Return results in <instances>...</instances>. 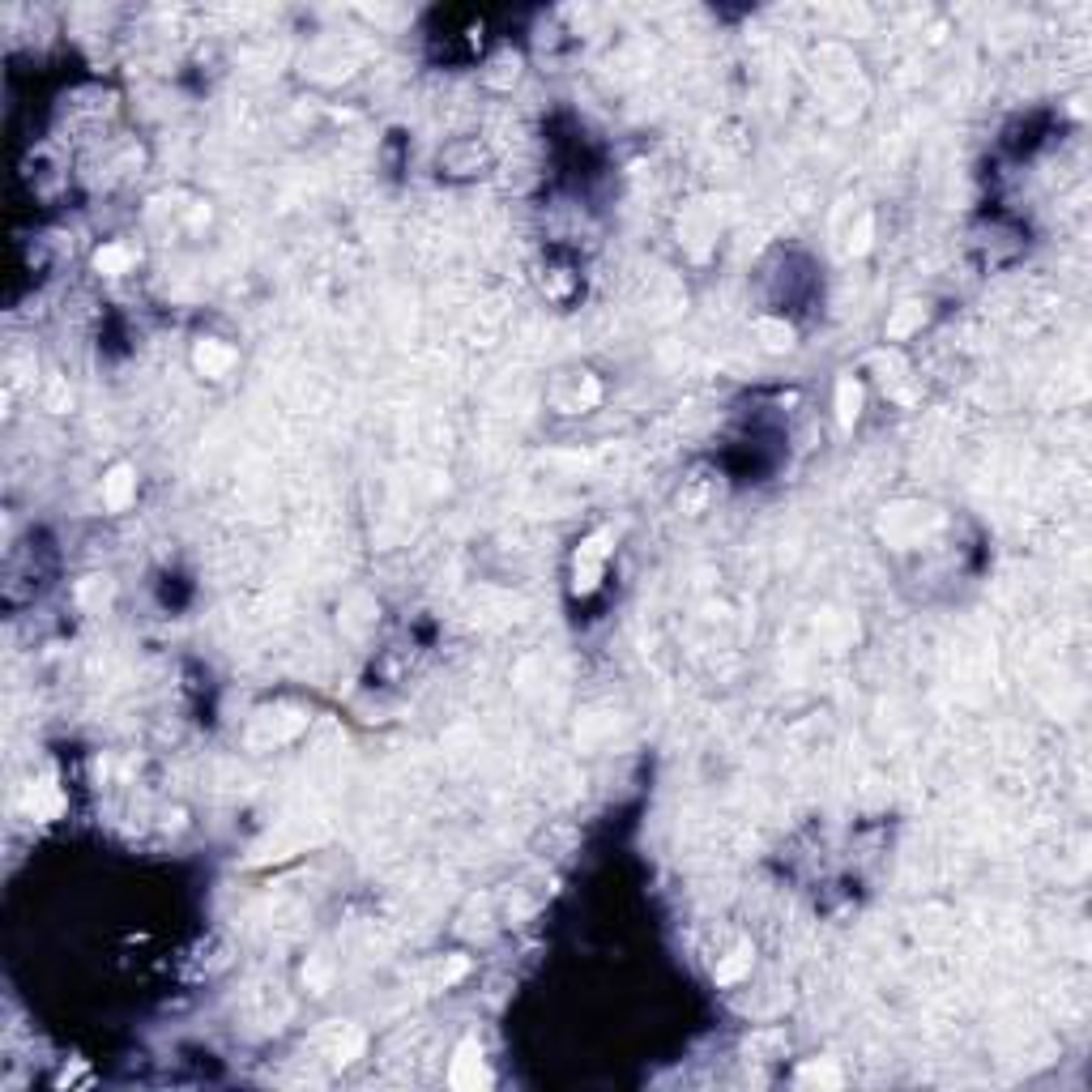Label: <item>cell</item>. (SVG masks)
<instances>
[{
	"mask_svg": "<svg viewBox=\"0 0 1092 1092\" xmlns=\"http://www.w3.org/2000/svg\"><path fill=\"white\" fill-rule=\"evenodd\" d=\"M858 410H862V384L853 376H841L836 380V418H841V427H853Z\"/></svg>",
	"mask_w": 1092,
	"mask_h": 1092,
	"instance_id": "obj_7",
	"label": "cell"
},
{
	"mask_svg": "<svg viewBox=\"0 0 1092 1092\" xmlns=\"http://www.w3.org/2000/svg\"><path fill=\"white\" fill-rule=\"evenodd\" d=\"M756 337H759V346H764V351H772V354H781V351H789V346H794V329H789L786 320H772V316L756 320Z\"/></svg>",
	"mask_w": 1092,
	"mask_h": 1092,
	"instance_id": "obj_6",
	"label": "cell"
},
{
	"mask_svg": "<svg viewBox=\"0 0 1092 1092\" xmlns=\"http://www.w3.org/2000/svg\"><path fill=\"white\" fill-rule=\"evenodd\" d=\"M798 1084H803V1088H811V1084H819V1088H841L845 1075L833 1058H811V1063L798 1067Z\"/></svg>",
	"mask_w": 1092,
	"mask_h": 1092,
	"instance_id": "obj_5",
	"label": "cell"
},
{
	"mask_svg": "<svg viewBox=\"0 0 1092 1092\" xmlns=\"http://www.w3.org/2000/svg\"><path fill=\"white\" fill-rule=\"evenodd\" d=\"M747 969H751V947H747V944H739V947L730 952V960H722V964L713 969V977H717V981H739Z\"/></svg>",
	"mask_w": 1092,
	"mask_h": 1092,
	"instance_id": "obj_9",
	"label": "cell"
},
{
	"mask_svg": "<svg viewBox=\"0 0 1092 1092\" xmlns=\"http://www.w3.org/2000/svg\"><path fill=\"white\" fill-rule=\"evenodd\" d=\"M448 1084H453L457 1092H478V1088H491L487 1058H482V1046H478V1041H474V1037H465L461 1046H457L453 1063H448Z\"/></svg>",
	"mask_w": 1092,
	"mask_h": 1092,
	"instance_id": "obj_1",
	"label": "cell"
},
{
	"mask_svg": "<svg viewBox=\"0 0 1092 1092\" xmlns=\"http://www.w3.org/2000/svg\"><path fill=\"white\" fill-rule=\"evenodd\" d=\"M606 555H611L606 534L585 538L581 551H576V589H593V585H598V576H602V568H606Z\"/></svg>",
	"mask_w": 1092,
	"mask_h": 1092,
	"instance_id": "obj_2",
	"label": "cell"
},
{
	"mask_svg": "<svg viewBox=\"0 0 1092 1092\" xmlns=\"http://www.w3.org/2000/svg\"><path fill=\"white\" fill-rule=\"evenodd\" d=\"M26 806L35 811V819H52V815L60 811V789L52 786V781H39V786L26 794Z\"/></svg>",
	"mask_w": 1092,
	"mask_h": 1092,
	"instance_id": "obj_8",
	"label": "cell"
},
{
	"mask_svg": "<svg viewBox=\"0 0 1092 1092\" xmlns=\"http://www.w3.org/2000/svg\"><path fill=\"white\" fill-rule=\"evenodd\" d=\"M94 265H99L102 273H124V269L133 265V252L124 248V243H107V248L94 257Z\"/></svg>",
	"mask_w": 1092,
	"mask_h": 1092,
	"instance_id": "obj_10",
	"label": "cell"
},
{
	"mask_svg": "<svg viewBox=\"0 0 1092 1092\" xmlns=\"http://www.w3.org/2000/svg\"><path fill=\"white\" fill-rule=\"evenodd\" d=\"M133 500H137V470L133 465H112L107 478H102V504H107V512H124Z\"/></svg>",
	"mask_w": 1092,
	"mask_h": 1092,
	"instance_id": "obj_3",
	"label": "cell"
},
{
	"mask_svg": "<svg viewBox=\"0 0 1092 1092\" xmlns=\"http://www.w3.org/2000/svg\"><path fill=\"white\" fill-rule=\"evenodd\" d=\"M193 363H196V371H201V376L223 380L226 371L235 367V351H231V346H223V342H213V337H205V342H196Z\"/></svg>",
	"mask_w": 1092,
	"mask_h": 1092,
	"instance_id": "obj_4",
	"label": "cell"
}]
</instances>
